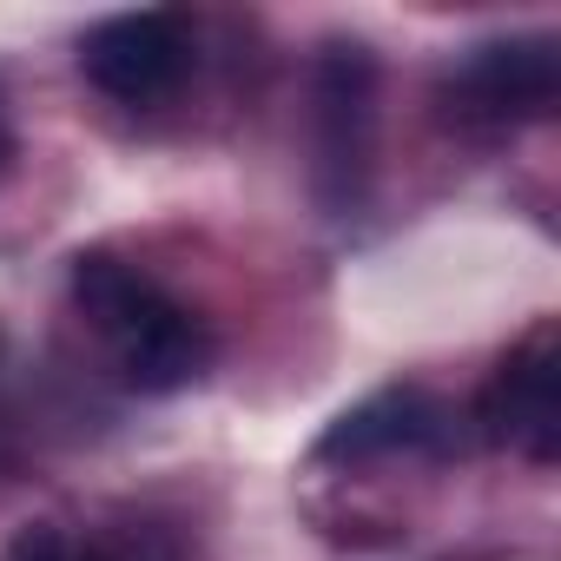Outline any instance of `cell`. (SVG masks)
Masks as SVG:
<instances>
[{
    "mask_svg": "<svg viewBox=\"0 0 561 561\" xmlns=\"http://www.w3.org/2000/svg\"><path fill=\"white\" fill-rule=\"evenodd\" d=\"M73 305L93 318V331L113 344L119 377L139 397H172L192 390L211 370V324L185 311L172 291H159L139 264L119 251H80L73 257Z\"/></svg>",
    "mask_w": 561,
    "mask_h": 561,
    "instance_id": "6da1fadb",
    "label": "cell"
},
{
    "mask_svg": "<svg viewBox=\"0 0 561 561\" xmlns=\"http://www.w3.org/2000/svg\"><path fill=\"white\" fill-rule=\"evenodd\" d=\"M476 423L489 443H502L541 469L561 456V337H554V324H535L522 344L502 351V364L489 370V383L476 397Z\"/></svg>",
    "mask_w": 561,
    "mask_h": 561,
    "instance_id": "277c9868",
    "label": "cell"
},
{
    "mask_svg": "<svg viewBox=\"0 0 561 561\" xmlns=\"http://www.w3.org/2000/svg\"><path fill=\"white\" fill-rule=\"evenodd\" d=\"M449 113L469 126H522V119H548L561 100V41L554 34H508V41H482L449 67L443 87Z\"/></svg>",
    "mask_w": 561,
    "mask_h": 561,
    "instance_id": "3957f363",
    "label": "cell"
},
{
    "mask_svg": "<svg viewBox=\"0 0 561 561\" xmlns=\"http://www.w3.org/2000/svg\"><path fill=\"white\" fill-rule=\"evenodd\" d=\"M377 159V54L331 41L318 54V192L331 211H357Z\"/></svg>",
    "mask_w": 561,
    "mask_h": 561,
    "instance_id": "7a4b0ae2",
    "label": "cell"
},
{
    "mask_svg": "<svg viewBox=\"0 0 561 561\" xmlns=\"http://www.w3.org/2000/svg\"><path fill=\"white\" fill-rule=\"evenodd\" d=\"M80 548L54 528V522H27V528H14V541L0 548V561H73Z\"/></svg>",
    "mask_w": 561,
    "mask_h": 561,
    "instance_id": "52a82bcc",
    "label": "cell"
},
{
    "mask_svg": "<svg viewBox=\"0 0 561 561\" xmlns=\"http://www.w3.org/2000/svg\"><path fill=\"white\" fill-rule=\"evenodd\" d=\"M14 165V126H8V100H0V179Z\"/></svg>",
    "mask_w": 561,
    "mask_h": 561,
    "instance_id": "ba28073f",
    "label": "cell"
},
{
    "mask_svg": "<svg viewBox=\"0 0 561 561\" xmlns=\"http://www.w3.org/2000/svg\"><path fill=\"white\" fill-rule=\"evenodd\" d=\"M80 73L119 106H152L192 73V27L172 8L113 14L80 41Z\"/></svg>",
    "mask_w": 561,
    "mask_h": 561,
    "instance_id": "5b68a950",
    "label": "cell"
},
{
    "mask_svg": "<svg viewBox=\"0 0 561 561\" xmlns=\"http://www.w3.org/2000/svg\"><path fill=\"white\" fill-rule=\"evenodd\" d=\"M0 364H8V331H0Z\"/></svg>",
    "mask_w": 561,
    "mask_h": 561,
    "instance_id": "9c48e42d",
    "label": "cell"
},
{
    "mask_svg": "<svg viewBox=\"0 0 561 561\" xmlns=\"http://www.w3.org/2000/svg\"><path fill=\"white\" fill-rule=\"evenodd\" d=\"M403 449H423V456L462 449L456 410L443 397H430L423 383H390V390L351 403L344 416H331L324 436L311 443V462H370V456H403Z\"/></svg>",
    "mask_w": 561,
    "mask_h": 561,
    "instance_id": "8992f818",
    "label": "cell"
}]
</instances>
